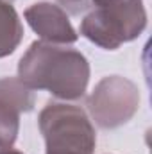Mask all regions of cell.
<instances>
[{
	"label": "cell",
	"mask_w": 152,
	"mask_h": 154,
	"mask_svg": "<svg viewBox=\"0 0 152 154\" xmlns=\"http://www.w3.org/2000/svg\"><path fill=\"white\" fill-rule=\"evenodd\" d=\"M18 79L32 91L45 90L61 100H77L88 90L90 63L75 48L38 39L22 56Z\"/></svg>",
	"instance_id": "cell-1"
},
{
	"label": "cell",
	"mask_w": 152,
	"mask_h": 154,
	"mask_svg": "<svg viewBox=\"0 0 152 154\" xmlns=\"http://www.w3.org/2000/svg\"><path fill=\"white\" fill-rule=\"evenodd\" d=\"M45 154H93L95 127L84 109L66 102H48L38 116Z\"/></svg>",
	"instance_id": "cell-2"
},
{
	"label": "cell",
	"mask_w": 152,
	"mask_h": 154,
	"mask_svg": "<svg viewBox=\"0 0 152 154\" xmlns=\"http://www.w3.org/2000/svg\"><path fill=\"white\" fill-rule=\"evenodd\" d=\"M147 27V11L141 0L123 2L108 7H93L82 22L81 34L100 48L116 50L136 39Z\"/></svg>",
	"instance_id": "cell-3"
},
{
	"label": "cell",
	"mask_w": 152,
	"mask_h": 154,
	"mask_svg": "<svg viewBox=\"0 0 152 154\" xmlns=\"http://www.w3.org/2000/svg\"><path fill=\"white\" fill-rule=\"evenodd\" d=\"M140 108L138 86L122 75L102 77L88 97V111L102 129L127 124Z\"/></svg>",
	"instance_id": "cell-4"
},
{
	"label": "cell",
	"mask_w": 152,
	"mask_h": 154,
	"mask_svg": "<svg viewBox=\"0 0 152 154\" xmlns=\"http://www.w3.org/2000/svg\"><path fill=\"white\" fill-rule=\"evenodd\" d=\"M36 97L18 77L0 79V149H9L18 138L20 113L34 108Z\"/></svg>",
	"instance_id": "cell-5"
},
{
	"label": "cell",
	"mask_w": 152,
	"mask_h": 154,
	"mask_svg": "<svg viewBox=\"0 0 152 154\" xmlns=\"http://www.w3.org/2000/svg\"><path fill=\"white\" fill-rule=\"evenodd\" d=\"M23 16L41 41L52 45H70L79 39L66 11L52 2H36L29 5L23 11Z\"/></svg>",
	"instance_id": "cell-6"
},
{
	"label": "cell",
	"mask_w": 152,
	"mask_h": 154,
	"mask_svg": "<svg viewBox=\"0 0 152 154\" xmlns=\"http://www.w3.org/2000/svg\"><path fill=\"white\" fill-rule=\"evenodd\" d=\"M23 38L22 20L13 0H0V57L11 56Z\"/></svg>",
	"instance_id": "cell-7"
},
{
	"label": "cell",
	"mask_w": 152,
	"mask_h": 154,
	"mask_svg": "<svg viewBox=\"0 0 152 154\" xmlns=\"http://www.w3.org/2000/svg\"><path fill=\"white\" fill-rule=\"evenodd\" d=\"M59 7L63 11H68L70 14H81L91 9V0H57Z\"/></svg>",
	"instance_id": "cell-8"
},
{
	"label": "cell",
	"mask_w": 152,
	"mask_h": 154,
	"mask_svg": "<svg viewBox=\"0 0 152 154\" xmlns=\"http://www.w3.org/2000/svg\"><path fill=\"white\" fill-rule=\"evenodd\" d=\"M123 2H132V0H91V7H108V5H116Z\"/></svg>",
	"instance_id": "cell-9"
},
{
	"label": "cell",
	"mask_w": 152,
	"mask_h": 154,
	"mask_svg": "<svg viewBox=\"0 0 152 154\" xmlns=\"http://www.w3.org/2000/svg\"><path fill=\"white\" fill-rule=\"evenodd\" d=\"M0 154H23V152H20V151H14V149H0Z\"/></svg>",
	"instance_id": "cell-10"
}]
</instances>
